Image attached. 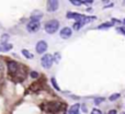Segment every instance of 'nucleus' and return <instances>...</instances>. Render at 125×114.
Segmentation results:
<instances>
[{"instance_id": "obj_1", "label": "nucleus", "mask_w": 125, "mask_h": 114, "mask_svg": "<svg viewBox=\"0 0 125 114\" xmlns=\"http://www.w3.org/2000/svg\"><path fill=\"white\" fill-rule=\"evenodd\" d=\"M58 28H59V22H58L57 20H50V21H47L46 23H45V25H44L45 32H46V33H48V34L55 33V32L58 30Z\"/></svg>"}, {"instance_id": "obj_13", "label": "nucleus", "mask_w": 125, "mask_h": 114, "mask_svg": "<svg viewBox=\"0 0 125 114\" xmlns=\"http://www.w3.org/2000/svg\"><path fill=\"white\" fill-rule=\"evenodd\" d=\"M9 37H10V36H9L8 34H3L2 36H1V45L7 44V42H8Z\"/></svg>"}, {"instance_id": "obj_12", "label": "nucleus", "mask_w": 125, "mask_h": 114, "mask_svg": "<svg viewBox=\"0 0 125 114\" xmlns=\"http://www.w3.org/2000/svg\"><path fill=\"white\" fill-rule=\"evenodd\" d=\"M11 48H12V45L7 43V44L1 45V47H0V51H1V52H8V51H10Z\"/></svg>"}, {"instance_id": "obj_17", "label": "nucleus", "mask_w": 125, "mask_h": 114, "mask_svg": "<svg viewBox=\"0 0 125 114\" xmlns=\"http://www.w3.org/2000/svg\"><path fill=\"white\" fill-rule=\"evenodd\" d=\"M113 25V23H111V22H108V23H103V24H101V25H99L98 26V28H110V26H112Z\"/></svg>"}, {"instance_id": "obj_26", "label": "nucleus", "mask_w": 125, "mask_h": 114, "mask_svg": "<svg viewBox=\"0 0 125 114\" xmlns=\"http://www.w3.org/2000/svg\"><path fill=\"white\" fill-rule=\"evenodd\" d=\"M123 23H124V24H125V19H124V20H123Z\"/></svg>"}, {"instance_id": "obj_16", "label": "nucleus", "mask_w": 125, "mask_h": 114, "mask_svg": "<svg viewBox=\"0 0 125 114\" xmlns=\"http://www.w3.org/2000/svg\"><path fill=\"white\" fill-rule=\"evenodd\" d=\"M120 98V93H114V94H112V96L110 97V101L111 102H113V101H115V100H117V99Z\"/></svg>"}, {"instance_id": "obj_5", "label": "nucleus", "mask_w": 125, "mask_h": 114, "mask_svg": "<svg viewBox=\"0 0 125 114\" xmlns=\"http://www.w3.org/2000/svg\"><path fill=\"white\" fill-rule=\"evenodd\" d=\"M18 69H19V65L18 63L14 62V60H10L8 63V71L9 74L11 75H14V74L18 73Z\"/></svg>"}, {"instance_id": "obj_3", "label": "nucleus", "mask_w": 125, "mask_h": 114, "mask_svg": "<svg viewBox=\"0 0 125 114\" xmlns=\"http://www.w3.org/2000/svg\"><path fill=\"white\" fill-rule=\"evenodd\" d=\"M53 60H54V58H53L52 55L51 54H45L44 56L41 58V64L44 68L50 69V68L52 67V65H53Z\"/></svg>"}, {"instance_id": "obj_8", "label": "nucleus", "mask_w": 125, "mask_h": 114, "mask_svg": "<svg viewBox=\"0 0 125 114\" xmlns=\"http://www.w3.org/2000/svg\"><path fill=\"white\" fill-rule=\"evenodd\" d=\"M58 9V1L56 0H50L47 1V10L50 12H54Z\"/></svg>"}, {"instance_id": "obj_18", "label": "nucleus", "mask_w": 125, "mask_h": 114, "mask_svg": "<svg viewBox=\"0 0 125 114\" xmlns=\"http://www.w3.org/2000/svg\"><path fill=\"white\" fill-rule=\"evenodd\" d=\"M82 26H83V25L80 23V22H76V23L74 24V28H75V30H80Z\"/></svg>"}, {"instance_id": "obj_7", "label": "nucleus", "mask_w": 125, "mask_h": 114, "mask_svg": "<svg viewBox=\"0 0 125 114\" xmlns=\"http://www.w3.org/2000/svg\"><path fill=\"white\" fill-rule=\"evenodd\" d=\"M66 17H67L68 19H75L77 22H81V21L85 19V16H82L80 13H77V12H68L67 14H66Z\"/></svg>"}, {"instance_id": "obj_11", "label": "nucleus", "mask_w": 125, "mask_h": 114, "mask_svg": "<svg viewBox=\"0 0 125 114\" xmlns=\"http://www.w3.org/2000/svg\"><path fill=\"white\" fill-rule=\"evenodd\" d=\"M43 17V14L41 13V11H34L32 13L31 16V20H34V21H40V19Z\"/></svg>"}, {"instance_id": "obj_21", "label": "nucleus", "mask_w": 125, "mask_h": 114, "mask_svg": "<svg viewBox=\"0 0 125 114\" xmlns=\"http://www.w3.org/2000/svg\"><path fill=\"white\" fill-rule=\"evenodd\" d=\"M30 75H31L32 78H37V77H39V73H37V71H31Z\"/></svg>"}, {"instance_id": "obj_24", "label": "nucleus", "mask_w": 125, "mask_h": 114, "mask_svg": "<svg viewBox=\"0 0 125 114\" xmlns=\"http://www.w3.org/2000/svg\"><path fill=\"white\" fill-rule=\"evenodd\" d=\"M81 2H82V3H86V5H90V3H92L93 1H92V0H89V1H81Z\"/></svg>"}, {"instance_id": "obj_22", "label": "nucleus", "mask_w": 125, "mask_h": 114, "mask_svg": "<svg viewBox=\"0 0 125 114\" xmlns=\"http://www.w3.org/2000/svg\"><path fill=\"white\" fill-rule=\"evenodd\" d=\"M117 31L120 32L121 34H124V35H125V26H122V28H117Z\"/></svg>"}, {"instance_id": "obj_10", "label": "nucleus", "mask_w": 125, "mask_h": 114, "mask_svg": "<svg viewBox=\"0 0 125 114\" xmlns=\"http://www.w3.org/2000/svg\"><path fill=\"white\" fill-rule=\"evenodd\" d=\"M79 109H80V105H79L78 103L74 104V105L70 108L68 114H79Z\"/></svg>"}, {"instance_id": "obj_23", "label": "nucleus", "mask_w": 125, "mask_h": 114, "mask_svg": "<svg viewBox=\"0 0 125 114\" xmlns=\"http://www.w3.org/2000/svg\"><path fill=\"white\" fill-rule=\"evenodd\" d=\"M92 114H102V113H101V111H100V110L94 109V110H92Z\"/></svg>"}, {"instance_id": "obj_2", "label": "nucleus", "mask_w": 125, "mask_h": 114, "mask_svg": "<svg viewBox=\"0 0 125 114\" xmlns=\"http://www.w3.org/2000/svg\"><path fill=\"white\" fill-rule=\"evenodd\" d=\"M62 106V104L60 103V102H47V103L43 104V110L46 112H57L60 110V108Z\"/></svg>"}, {"instance_id": "obj_4", "label": "nucleus", "mask_w": 125, "mask_h": 114, "mask_svg": "<svg viewBox=\"0 0 125 114\" xmlns=\"http://www.w3.org/2000/svg\"><path fill=\"white\" fill-rule=\"evenodd\" d=\"M40 26H41V24H40V21H34V20H31L28 23V25H26V28H28V31L31 32V33H34V32H37L40 30Z\"/></svg>"}, {"instance_id": "obj_27", "label": "nucleus", "mask_w": 125, "mask_h": 114, "mask_svg": "<svg viewBox=\"0 0 125 114\" xmlns=\"http://www.w3.org/2000/svg\"><path fill=\"white\" fill-rule=\"evenodd\" d=\"M122 114H125V113H122Z\"/></svg>"}, {"instance_id": "obj_20", "label": "nucleus", "mask_w": 125, "mask_h": 114, "mask_svg": "<svg viewBox=\"0 0 125 114\" xmlns=\"http://www.w3.org/2000/svg\"><path fill=\"white\" fill-rule=\"evenodd\" d=\"M102 101H104V98H97L96 100H94V103L98 105V104H100Z\"/></svg>"}, {"instance_id": "obj_9", "label": "nucleus", "mask_w": 125, "mask_h": 114, "mask_svg": "<svg viewBox=\"0 0 125 114\" xmlns=\"http://www.w3.org/2000/svg\"><path fill=\"white\" fill-rule=\"evenodd\" d=\"M71 34H73V31H71L70 28H64L60 31V37L64 40H67L71 36Z\"/></svg>"}, {"instance_id": "obj_14", "label": "nucleus", "mask_w": 125, "mask_h": 114, "mask_svg": "<svg viewBox=\"0 0 125 114\" xmlns=\"http://www.w3.org/2000/svg\"><path fill=\"white\" fill-rule=\"evenodd\" d=\"M51 82H52V86L55 88V90H57V91H59L60 89H59V87H58V85H57V82H56V79H55L54 77L51 79Z\"/></svg>"}, {"instance_id": "obj_25", "label": "nucleus", "mask_w": 125, "mask_h": 114, "mask_svg": "<svg viewBox=\"0 0 125 114\" xmlns=\"http://www.w3.org/2000/svg\"><path fill=\"white\" fill-rule=\"evenodd\" d=\"M108 114H116V110H111V111H109Z\"/></svg>"}, {"instance_id": "obj_6", "label": "nucleus", "mask_w": 125, "mask_h": 114, "mask_svg": "<svg viewBox=\"0 0 125 114\" xmlns=\"http://www.w3.org/2000/svg\"><path fill=\"white\" fill-rule=\"evenodd\" d=\"M35 49H36V53H39V54H43V53H45V51L47 49V43L45 41L37 42L36 46H35Z\"/></svg>"}, {"instance_id": "obj_15", "label": "nucleus", "mask_w": 125, "mask_h": 114, "mask_svg": "<svg viewBox=\"0 0 125 114\" xmlns=\"http://www.w3.org/2000/svg\"><path fill=\"white\" fill-rule=\"evenodd\" d=\"M22 54H23L24 56L26 57V58H29V59H31V58H33V55H32L31 53L29 52V51H26V49H23V51H22Z\"/></svg>"}, {"instance_id": "obj_19", "label": "nucleus", "mask_w": 125, "mask_h": 114, "mask_svg": "<svg viewBox=\"0 0 125 114\" xmlns=\"http://www.w3.org/2000/svg\"><path fill=\"white\" fill-rule=\"evenodd\" d=\"M70 3L71 5H75V6H80L82 2L79 1V0H70Z\"/></svg>"}]
</instances>
